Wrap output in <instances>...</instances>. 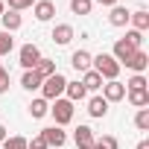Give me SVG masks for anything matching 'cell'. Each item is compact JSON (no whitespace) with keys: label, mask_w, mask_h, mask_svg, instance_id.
<instances>
[{"label":"cell","mask_w":149,"mask_h":149,"mask_svg":"<svg viewBox=\"0 0 149 149\" xmlns=\"http://www.w3.org/2000/svg\"><path fill=\"white\" fill-rule=\"evenodd\" d=\"M117 146H120V143H117V137H114V134H102V137H97V140H94V146H91V149H117Z\"/></svg>","instance_id":"obj_24"},{"label":"cell","mask_w":149,"mask_h":149,"mask_svg":"<svg viewBox=\"0 0 149 149\" xmlns=\"http://www.w3.org/2000/svg\"><path fill=\"white\" fill-rule=\"evenodd\" d=\"M126 67H129V70H134V73H143V70L149 67V56H146L143 50H134V56L126 61Z\"/></svg>","instance_id":"obj_15"},{"label":"cell","mask_w":149,"mask_h":149,"mask_svg":"<svg viewBox=\"0 0 149 149\" xmlns=\"http://www.w3.org/2000/svg\"><path fill=\"white\" fill-rule=\"evenodd\" d=\"M6 137H9V134H6V126H3V123H0V143H3Z\"/></svg>","instance_id":"obj_34"},{"label":"cell","mask_w":149,"mask_h":149,"mask_svg":"<svg viewBox=\"0 0 149 149\" xmlns=\"http://www.w3.org/2000/svg\"><path fill=\"white\" fill-rule=\"evenodd\" d=\"M32 70L38 73L41 79H47V76H53V73H56V61H53V58H44V56H41V61H38V64H35Z\"/></svg>","instance_id":"obj_21"},{"label":"cell","mask_w":149,"mask_h":149,"mask_svg":"<svg viewBox=\"0 0 149 149\" xmlns=\"http://www.w3.org/2000/svg\"><path fill=\"white\" fill-rule=\"evenodd\" d=\"M129 24H132L137 32H146V29H149V12H146V9L132 12V15H129Z\"/></svg>","instance_id":"obj_17"},{"label":"cell","mask_w":149,"mask_h":149,"mask_svg":"<svg viewBox=\"0 0 149 149\" xmlns=\"http://www.w3.org/2000/svg\"><path fill=\"white\" fill-rule=\"evenodd\" d=\"M94 0H70V12L73 15H91Z\"/></svg>","instance_id":"obj_23"},{"label":"cell","mask_w":149,"mask_h":149,"mask_svg":"<svg viewBox=\"0 0 149 149\" xmlns=\"http://www.w3.org/2000/svg\"><path fill=\"white\" fill-rule=\"evenodd\" d=\"M64 88H67V79L61 76L58 70H56L53 76H47V79L41 82V100H47V102H53V100H58V97H64Z\"/></svg>","instance_id":"obj_2"},{"label":"cell","mask_w":149,"mask_h":149,"mask_svg":"<svg viewBox=\"0 0 149 149\" xmlns=\"http://www.w3.org/2000/svg\"><path fill=\"white\" fill-rule=\"evenodd\" d=\"M26 149H50V146L44 143V137H41V134H35L32 140H26Z\"/></svg>","instance_id":"obj_31"},{"label":"cell","mask_w":149,"mask_h":149,"mask_svg":"<svg viewBox=\"0 0 149 149\" xmlns=\"http://www.w3.org/2000/svg\"><path fill=\"white\" fill-rule=\"evenodd\" d=\"M38 61H41V50H38V44H24V47L18 50V64H21L24 70H32Z\"/></svg>","instance_id":"obj_4"},{"label":"cell","mask_w":149,"mask_h":149,"mask_svg":"<svg viewBox=\"0 0 149 149\" xmlns=\"http://www.w3.org/2000/svg\"><path fill=\"white\" fill-rule=\"evenodd\" d=\"M12 50H15V38H12L9 32L0 29V56H9Z\"/></svg>","instance_id":"obj_26"},{"label":"cell","mask_w":149,"mask_h":149,"mask_svg":"<svg viewBox=\"0 0 149 149\" xmlns=\"http://www.w3.org/2000/svg\"><path fill=\"white\" fill-rule=\"evenodd\" d=\"M0 149H26V137L12 134V137H6L3 143H0Z\"/></svg>","instance_id":"obj_25"},{"label":"cell","mask_w":149,"mask_h":149,"mask_svg":"<svg viewBox=\"0 0 149 149\" xmlns=\"http://www.w3.org/2000/svg\"><path fill=\"white\" fill-rule=\"evenodd\" d=\"M50 114H53L56 126H67V123L73 120V102H70V100H64V97H58V100H53Z\"/></svg>","instance_id":"obj_3"},{"label":"cell","mask_w":149,"mask_h":149,"mask_svg":"<svg viewBox=\"0 0 149 149\" xmlns=\"http://www.w3.org/2000/svg\"><path fill=\"white\" fill-rule=\"evenodd\" d=\"M134 126H137L140 132H149V108H137V114H134Z\"/></svg>","instance_id":"obj_28"},{"label":"cell","mask_w":149,"mask_h":149,"mask_svg":"<svg viewBox=\"0 0 149 149\" xmlns=\"http://www.w3.org/2000/svg\"><path fill=\"white\" fill-rule=\"evenodd\" d=\"M94 3H100V6H108V9H111V6H117V0H94Z\"/></svg>","instance_id":"obj_33"},{"label":"cell","mask_w":149,"mask_h":149,"mask_svg":"<svg viewBox=\"0 0 149 149\" xmlns=\"http://www.w3.org/2000/svg\"><path fill=\"white\" fill-rule=\"evenodd\" d=\"M53 41H56L58 47H67V44L73 41V26H70V24H56V26H53Z\"/></svg>","instance_id":"obj_11"},{"label":"cell","mask_w":149,"mask_h":149,"mask_svg":"<svg viewBox=\"0 0 149 149\" xmlns=\"http://www.w3.org/2000/svg\"><path fill=\"white\" fill-rule=\"evenodd\" d=\"M126 97H129V102L134 108H146L149 105V91H126Z\"/></svg>","instance_id":"obj_22"},{"label":"cell","mask_w":149,"mask_h":149,"mask_svg":"<svg viewBox=\"0 0 149 149\" xmlns=\"http://www.w3.org/2000/svg\"><path fill=\"white\" fill-rule=\"evenodd\" d=\"M70 64H73V70H79V73L91 70V53L88 50H76V53L70 56Z\"/></svg>","instance_id":"obj_14"},{"label":"cell","mask_w":149,"mask_h":149,"mask_svg":"<svg viewBox=\"0 0 149 149\" xmlns=\"http://www.w3.org/2000/svg\"><path fill=\"white\" fill-rule=\"evenodd\" d=\"M111 56H114V61L123 67V64H126V61L134 56V47H132L126 38H117V41H114V53H111Z\"/></svg>","instance_id":"obj_8"},{"label":"cell","mask_w":149,"mask_h":149,"mask_svg":"<svg viewBox=\"0 0 149 149\" xmlns=\"http://www.w3.org/2000/svg\"><path fill=\"white\" fill-rule=\"evenodd\" d=\"M41 76H38V73L35 70H24V76H21V85L26 88V91H41Z\"/></svg>","instance_id":"obj_20"},{"label":"cell","mask_w":149,"mask_h":149,"mask_svg":"<svg viewBox=\"0 0 149 149\" xmlns=\"http://www.w3.org/2000/svg\"><path fill=\"white\" fill-rule=\"evenodd\" d=\"M94 140H97V134H94L91 126H79L76 132H73V143H76V149H91Z\"/></svg>","instance_id":"obj_7"},{"label":"cell","mask_w":149,"mask_h":149,"mask_svg":"<svg viewBox=\"0 0 149 149\" xmlns=\"http://www.w3.org/2000/svg\"><path fill=\"white\" fill-rule=\"evenodd\" d=\"M137 149H149V140H140V143H137Z\"/></svg>","instance_id":"obj_35"},{"label":"cell","mask_w":149,"mask_h":149,"mask_svg":"<svg viewBox=\"0 0 149 149\" xmlns=\"http://www.w3.org/2000/svg\"><path fill=\"white\" fill-rule=\"evenodd\" d=\"M102 100L111 105V102H120V100H126V85L123 82H117V79H111V82H102Z\"/></svg>","instance_id":"obj_5"},{"label":"cell","mask_w":149,"mask_h":149,"mask_svg":"<svg viewBox=\"0 0 149 149\" xmlns=\"http://www.w3.org/2000/svg\"><path fill=\"white\" fill-rule=\"evenodd\" d=\"M35 0H9V9L12 12H24V9H32Z\"/></svg>","instance_id":"obj_30"},{"label":"cell","mask_w":149,"mask_h":149,"mask_svg":"<svg viewBox=\"0 0 149 149\" xmlns=\"http://www.w3.org/2000/svg\"><path fill=\"white\" fill-rule=\"evenodd\" d=\"M88 114H91L94 120H102V117L108 114V102H105L100 94H97V97H91V100H88Z\"/></svg>","instance_id":"obj_12"},{"label":"cell","mask_w":149,"mask_h":149,"mask_svg":"<svg viewBox=\"0 0 149 149\" xmlns=\"http://www.w3.org/2000/svg\"><path fill=\"white\" fill-rule=\"evenodd\" d=\"M32 15H35V21H53V15H56V3L53 0H35V6H32Z\"/></svg>","instance_id":"obj_9"},{"label":"cell","mask_w":149,"mask_h":149,"mask_svg":"<svg viewBox=\"0 0 149 149\" xmlns=\"http://www.w3.org/2000/svg\"><path fill=\"white\" fill-rule=\"evenodd\" d=\"M79 82L85 85V91H100V88H102V76H100L97 70H85Z\"/></svg>","instance_id":"obj_18"},{"label":"cell","mask_w":149,"mask_h":149,"mask_svg":"<svg viewBox=\"0 0 149 149\" xmlns=\"http://www.w3.org/2000/svg\"><path fill=\"white\" fill-rule=\"evenodd\" d=\"M41 137H44L47 146H56V149L67 143V134L61 132V126H47V129H41Z\"/></svg>","instance_id":"obj_6"},{"label":"cell","mask_w":149,"mask_h":149,"mask_svg":"<svg viewBox=\"0 0 149 149\" xmlns=\"http://www.w3.org/2000/svg\"><path fill=\"white\" fill-rule=\"evenodd\" d=\"M6 12V3H3V0H0V15H3Z\"/></svg>","instance_id":"obj_36"},{"label":"cell","mask_w":149,"mask_h":149,"mask_svg":"<svg viewBox=\"0 0 149 149\" xmlns=\"http://www.w3.org/2000/svg\"><path fill=\"white\" fill-rule=\"evenodd\" d=\"M0 24H3V32H18L21 26H24V18L18 15V12H12V9H6L3 15H0Z\"/></svg>","instance_id":"obj_10"},{"label":"cell","mask_w":149,"mask_h":149,"mask_svg":"<svg viewBox=\"0 0 149 149\" xmlns=\"http://www.w3.org/2000/svg\"><path fill=\"white\" fill-rule=\"evenodd\" d=\"M85 97H88V91H85L82 82H67V88H64V100H70L73 105H76V102H82Z\"/></svg>","instance_id":"obj_13"},{"label":"cell","mask_w":149,"mask_h":149,"mask_svg":"<svg viewBox=\"0 0 149 149\" xmlns=\"http://www.w3.org/2000/svg\"><path fill=\"white\" fill-rule=\"evenodd\" d=\"M129 15H132V12H129L126 6H111L108 24H111V26H126V24H129Z\"/></svg>","instance_id":"obj_16"},{"label":"cell","mask_w":149,"mask_h":149,"mask_svg":"<svg viewBox=\"0 0 149 149\" xmlns=\"http://www.w3.org/2000/svg\"><path fill=\"white\" fill-rule=\"evenodd\" d=\"M123 38H126V41H129L134 50H140V44H143V32H137V29H129Z\"/></svg>","instance_id":"obj_29"},{"label":"cell","mask_w":149,"mask_h":149,"mask_svg":"<svg viewBox=\"0 0 149 149\" xmlns=\"http://www.w3.org/2000/svg\"><path fill=\"white\" fill-rule=\"evenodd\" d=\"M126 91H146V76L143 73H134V76L126 82Z\"/></svg>","instance_id":"obj_27"},{"label":"cell","mask_w":149,"mask_h":149,"mask_svg":"<svg viewBox=\"0 0 149 149\" xmlns=\"http://www.w3.org/2000/svg\"><path fill=\"white\" fill-rule=\"evenodd\" d=\"M9 91V73H6V67L0 64V94H6Z\"/></svg>","instance_id":"obj_32"},{"label":"cell","mask_w":149,"mask_h":149,"mask_svg":"<svg viewBox=\"0 0 149 149\" xmlns=\"http://www.w3.org/2000/svg\"><path fill=\"white\" fill-rule=\"evenodd\" d=\"M91 70H97V73H100L102 82H111V79H117V76H120V64L114 61V56H111V53L91 56Z\"/></svg>","instance_id":"obj_1"},{"label":"cell","mask_w":149,"mask_h":149,"mask_svg":"<svg viewBox=\"0 0 149 149\" xmlns=\"http://www.w3.org/2000/svg\"><path fill=\"white\" fill-rule=\"evenodd\" d=\"M47 114H50V102H47V100L38 97V100L29 102V117H32V120H41V117H47Z\"/></svg>","instance_id":"obj_19"}]
</instances>
